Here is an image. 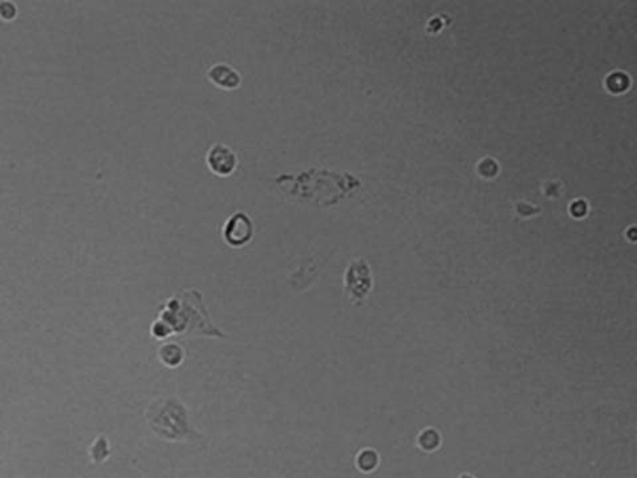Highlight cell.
I'll use <instances>...</instances> for the list:
<instances>
[{
	"mask_svg": "<svg viewBox=\"0 0 637 478\" xmlns=\"http://www.w3.org/2000/svg\"><path fill=\"white\" fill-rule=\"evenodd\" d=\"M544 193L548 195V197H558L562 194V184L558 182V181H552V182H547L544 185Z\"/></svg>",
	"mask_w": 637,
	"mask_h": 478,
	"instance_id": "obj_15",
	"label": "cell"
},
{
	"mask_svg": "<svg viewBox=\"0 0 637 478\" xmlns=\"http://www.w3.org/2000/svg\"><path fill=\"white\" fill-rule=\"evenodd\" d=\"M252 222L244 213L234 214L226 224L224 235L226 242L233 248L244 246L252 238Z\"/></svg>",
	"mask_w": 637,
	"mask_h": 478,
	"instance_id": "obj_4",
	"label": "cell"
},
{
	"mask_svg": "<svg viewBox=\"0 0 637 478\" xmlns=\"http://www.w3.org/2000/svg\"><path fill=\"white\" fill-rule=\"evenodd\" d=\"M357 468L363 472H372L378 465V455L372 449H364L358 453L356 459Z\"/></svg>",
	"mask_w": 637,
	"mask_h": 478,
	"instance_id": "obj_7",
	"label": "cell"
},
{
	"mask_svg": "<svg viewBox=\"0 0 637 478\" xmlns=\"http://www.w3.org/2000/svg\"><path fill=\"white\" fill-rule=\"evenodd\" d=\"M158 329H164L160 336H166L169 329H173L193 335L227 338V335L210 323L208 314L202 303V296L195 290L180 291L170 299L162 311L161 321L154 325V332Z\"/></svg>",
	"mask_w": 637,
	"mask_h": 478,
	"instance_id": "obj_1",
	"label": "cell"
},
{
	"mask_svg": "<svg viewBox=\"0 0 637 478\" xmlns=\"http://www.w3.org/2000/svg\"><path fill=\"white\" fill-rule=\"evenodd\" d=\"M208 78L218 87L224 89H234L239 85L241 77L231 68L225 64H217L211 67L207 72Z\"/></svg>",
	"mask_w": 637,
	"mask_h": 478,
	"instance_id": "obj_6",
	"label": "cell"
},
{
	"mask_svg": "<svg viewBox=\"0 0 637 478\" xmlns=\"http://www.w3.org/2000/svg\"><path fill=\"white\" fill-rule=\"evenodd\" d=\"M515 209H517V213L521 214V215H534V214H538L541 209L537 208V206H531V205H527L526 202H517L515 204Z\"/></svg>",
	"mask_w": 637,
	"mask_h": 478,
	"instance_id": "obj_14",
	"label": "cell"
},
{
	"mask_svg": "<svg viewBox=\"0 0 637 478\" xmlns=\"http://www.w3.org/2000/svg\"><path fill=\"white\" fill-rule=\"evenodd\" d=\"M607 87L611 92H621L628 88V77L624 76V74L620 72L611 74L607 78Z\"/></svg>",
	"mask_w": 637,
	"mask_h": 478,
	"instance_id": "obj_11",
	"label": "cell"
},
{
	"mask_svg": "<svg viewBox=\"0 0 637 478\" xmlns=\"http://www.w3.org/2000/svg\"><path fill=\"white\" fill-rule=\"evenodd\" d=\"M111 450H109V444L105 437H98L97 440L94 441V445L91 446V450H89V455H91V459L94 461V464H101L104 462L105 459H108Z\"/></svg>",
	"mask_w": 637,
	"mask_h": 478,
	"instance_id": "obj_8",
	"label": "cell"
},
{
	"mask_svg": "<svg viewBox=\"0 0 637 478\" xmlns=\"http://www.w3.org/2000/svg\"><path fill=\"white\" fill-rule=\"evenodd\" d=\"M585 211H587V206H585L584 201H576V202H574V204L571 205V213H572V215L581 217V215L585 214Z\"/></svg>",
	"mask_w": 637,
	"mask_h": 478,
	"instance_id": "obj_16",
	"label": "cell"
},
{
	"mask_svg": "<svg viewBox=\"0 0 637 478\" xmlns=\"http://www.w3.org/2000/svg\"><path fill=\"white\" fill-rule=\"evenodd\" d=\"M478 172L484 177H493L498 173V164L493 158H484L478 164Z\"/></svg>",
	"mask_w": 637,
	"mask_h": 478,
	"instance_id": "obj_13",
	"label": "cell"
},
{
	"mask_svg": "<svg viewBox=\"0 0 637 478\" xmlns=\"http://www.w3.org/2000/svg\"><path fill=\"white\" fill-rule=\"evenodd\" d=\"M460 478H475V477H473L471 475H466V473H465V475H462V476H461V477Z\"/></svg>",
	"mask_w": 637,
	"mask_h": 478,
	"instance_id": "obj_17",
	"label": "cell"
},
{
	"mask_svg": "<svg viewBox=\"0 0 637 478\" xmlns=\"http://www.w3.org/2000/svg\"><path fill=\"white\" fill-rule=\"evenodd\" d=\"M150 429L161 439L169 441H197L202 439L188 422L186 406L177 398H162L147 409Z\"/></svg>",
	"mask_w": 637,
	"mask_h": 478,
	"instance_id": "obj_2",
	"label": "cell"
},
{
	"mask_svg": "<svg viewBox=\"0 0 637 478\" xmlns=\"http://www.w3.org/2000/svg\"><path fill=\"white\" fill-rule=\"evenodd\" d=\"M345 287L354 303L358 305L367 298L372 288V272L364 258H357L349 263L345 272Z\"/></svg>",
	"mask_w": 637,
	"mask_h": 478,
	"instance_id": "obj_3",
	"label": "cell"
},
{
	"mask_svg": "<svg viewBox=\"0 0 637 478\" xmlns=\"http://www.w3.org/2000/svg\"><path fill=\"white\" fill-rule=\"evenodd\" d=\"M160 358L168 365H175L182 360V349L175 345H164L160 349Z\"/></svg>",
	"mask_w": 637,
	"mask_h": 478,
	"instance_id": "obj_10",
	"label": "cell"
},
{
	"mask_svg": "<svg viewBox=\"0 0 637 478\" xmlns=\"http://www.w3.org/2000/svg\"><path fill=\"white\" fill-rule=\"evenodd\" d=\"M441 444V437H440V433L434 429H427L424 432H421L420 437H418V445L422 450H427V452H431V450H435Z\"/></svg>",
	"mask_w": 637,
	"mask_h": 478,
	"instance_id": "obj_9",
	"label": "cell"
},
{
	"mask_svg": "<svg viewBox=\"0 0 637 478\" xmlns=\"http://www.w3.org/2000/svg\"><path fill=\"white\" fill-rule=\"evenodd\" d=\"M207 165L218 175H228L237 168V155L224 144H215L207 154Z\"/></svg>",
	"mask_w": 637,
	"mask_h": 478,
	"instance_id": "obj_5",
	"label": "cell"
},
{
	"mask_svg": "<svg viewBox=\"0 0 637 478\" xmlns=\"http://www.w3.org/2000/svg\"><path fill=\"white\" fill-rule=\"evenodd\" d=\"M18 15V8L11 1H1L0 3V19L3 21H11Z\"/></svg>",
	"mask_w": 637,
	"mask_h": 478,
	"instance_id": "obj_12",
	"label": "cell"
}]
</instances>
